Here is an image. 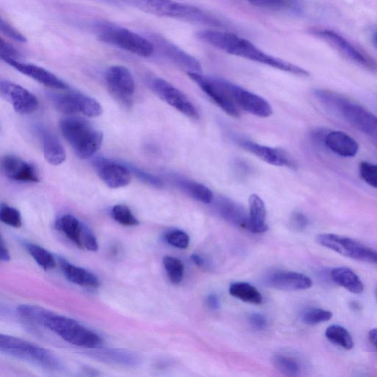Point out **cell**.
Returning a JSON list of instances; mask_svg holds the SVG:
<instances>
[{
    "mask_svg": "<svg viewBox=\"0 0 377 377\" xmlns=\"http://www.w3.org/2000/svg\"><path fill=\"white\" fill-rule=\"evenodd\" d=\"M95 355L102 360L122 364L124 366H135L139 361V358L134 355L121 350H103L95 353Z\"/></svg>",
    "mask_w": 377,
    "mask_h": 377,
    "instance_id": "33",
    "label": "cell"
},
{
    "mask_svg": "<svg viewBox=\"0 0 377 377\" xmlns=\"http://www.w3.org/2000/svg\"><path fill=\"white\" fill-rule=\"evenodd\" d=\"M25 249L38 266L45 270L53 269L56 266L54 256L43 247L33 243H26Z\"/></svg>",
    "mask_w": 377,
    "mask_h": 377,
    "instance_id": "32",
    "label": "cell"
},
{
    "mask_svg": "<svg viewBox=\"0 0 377 377\" xmlns=\"http://www.w3.org/2000/svg\"><path fill=\"white\" fill-rule=\"evenodd\" d=\"M333 314L331 311L321 308H311L305 311L302 321L307 325H317L332 319Z\"/></svg>",
    "mask_w": 377,
    "mask_h": 377,
    "instance_id": "38",
    "label": "cell"
},
{
    "mask_svg": "<svg viewBox=\"0 0 377 377\" xmlns=\"http://www.w3.org/2000/svg\"><path fill=\"white\" fill-rule=\"evenodd\" d=\"M0 57L2 60L6 59L19 60L20 54L15 47L6 42L2 38L0 40Z\"/></svg>",
    "mask_w": 377,
    "mask_h": 377,
    "instance_id": "45",
    "label": "cell"
},
{
    "mask_svg": "<svg viewBox=\"0 0 377 377\" xmlns=\"http://www.w3.org/2000/svg\"><path fill=\"white\" fill-rule=\"evenodd\" d=\"M359 171L360 177L366 183L372 187L377 188V164L362 162Z\"/></svg>",
    "mask_w": 377,
    "mask_h": 377,
    "instance_id": "41",
    "label": "cell"
},
{
    "mask_svg": "<svg viewBox=\"0 0 377 377\" xmlns=\"http://www.w3.org/2000/svg\"><path fill=\"white\" fill-rule=\"evenodd\" d=\"M164 239L169 245L180 249H187L190 241L187 233L180 230H173L167 232Z\"/></svg>",
    "mask_w": 377,
    "mask_h": 377,
    "instance_id": "40",
    "label": "cell"
},
{
    "mask_svg": "<svg viewBox=\"0 0 377 377\" xmlns=\"http://www.w3.org/2000/svg\"><path fill=\"white\" fill-rule=\"evenodd\" d=\"M43 326L72 345L87 348H100L102 338L77 321L48 311Z\"/></svg>",
    "mask_w": 377,
    "mask_h": 377,
    "instance_id": "6",
    "label": "cell"
},
{
    "mask_svg": "<svg viewBox=\"0 0 377 377\" xmlns=\"http://www.w3.org/2000/svg\"><path fill=\"white\" fill-rule=\"evenodd\" d=\"M56 228L79 249L93 252L98 250V243L93 231L75 216H61L56 221Z\"/></svg>",
    "mask_w": 377,
    "mask_h": 377,
    "instance_id": "12",
    "label": "cell"
},
{
    "mask_svg": "<svg viewBox=\"0 0 377 377\" xmlns=\"http://www.w3.org/2000/svg\"><path fill=\"white\" fill-rule=\"evenodd\" d=\"M206 305L211 309L216 310L220 308V302L218 297L216 295H210L206 298Z\"/></svg>",
    "mask_w": 377,
    "mask_h": 377,
    "instance_id": "49",
    "label": "cell"
},
{
    "mask_svg": "<svg viewBox=\"0 0 377 377\" xmlns=\"http://www.w3.org/2000/svg\"><path fill=\"white\" fill-rule=\"evenodd\" d=\"M10 66L22 74L31 77L45 86L58 90H67L69 86L54 73L38 67L37 65L23 63L20 60L6 59L3 60Z\"/></svg>",
    "mask_w": 377,
    "mask_h": 377,
    "instance_id": "19",
    "label": "cell"
},
{
    "mask_svg": "<svg viewBox=\"0 0 377 377\" xmlns=\"http://www.w3.org/2000/svg\"><path fill=\"white\" fill-rule=\"evenodd\" d=\"M229 293L240 300L254 305H260L263 302V297L253 285L245 282L232 284L229 288Z\"/></svg>",
    "mask_w": 377,
    "mask_h": 377,
    "instance_id": "30",
    "label": "cell"
},
{
    "mask_svg": "<svg viewBox=\"0 0 377 377\" xmlns=\"http://www.w3.org/2000/svg\"><path fill=\"white\" fill-rule=\"evenodd\" d=\"M249 230L254 233H263L268 230L267 212L264 201L257 194L249 198Z\"/></svg>",
    "mask_w": 377,
    "mask_h": 377,
    "instance_id": "29",
    "label": "cell"
},
{
    "mask_svg": "<svg viewBox=\"0 0 377 377\" xmlns=\"http://www.w3.org/2000/svg\"><path fill=\"white\" fill-rule=\"evenodd\" d=\"M95 167L100 178L111 189L125 187L131 183V173L122 164L100 159L95 162Z\"/></svg>",
    "mask_w": 377,
    "mask_h": 377,
    "instance_id": "18",
    "label": "cell"
},
{
    "mask_svg": "<svg viewBox=\"0 0 377 377\" xmlns=\"http://www.w3.org/2000/svg\"><path fill=\"white\" fill-rule=\"evenodd\" d=\"M2 170L6 177L22 182H38L36 167L15 155H5L1 162Z\"/></svg>",
    "mask_w": 377,
    "mask_h": 377,
    "instance_id": "21",
    "label": "cell"
},
{
    "mask_svg": "<svg viewBox=\"0 0 377 377\" xmlns=\"http://www.w3.org/2000/svg\"><path fill=\"white\" fill-rule=\"evenodd\" d=\"M61 131L77 157L86 160L101 148L103 134L86 121L68 116L61 121Z\"/></svg>",
    "mask_w": 377,
    "mask_h": 377,
    "instance_id": "5",
    "label": "cell"
},
{
    "mask_svg": "<svg viewBox=\"0 0 377 377\" xmlns=\"http://www.w3.org/2000/svg\"><path fill=\"white\" fill-rule=\"evenodd\" d=\"M215 206L220 215L228 222L249 229V215L246 214L242 206L226 198L218 199Z\"/></svg>",
    "mask_w": 377,
    "mask_h": 377,
    "instance_id": "25",
    "label": "cell"
},
{
    "mask_svg": "<svg viewBox=\"0 0 377 377\" xmlns=\"http://www.w3.org/2000/svg\"><path fill=\"white\" fill-rule=\"evenodd\" d=\"M163 265L169 279L173 284H179L183 279L185 267L180 259L165 256L163 259Z\"/></svg>",
    "mask_w": 377,
    "mask_h": 377,
    "instance_id": "35",
    "label": "cell"
},
{
    "mask_svg": "<svg viewBox=\"0 0 377 377\" xmlns=\"http://www.w3.org/2000/svg\"><path fill=\"white\" fill-rule=\"evenodd\" d=\"M331 279L337 285L350 293L360 294L364 291V284L352 269L346 267L334 268L330 272Z\"/></svg>",
    "mask_w": 377,
    "mask_h": 377,
    "instance_id": "28",
    "label": "cell"
},
{
    "mask_svg": "<svg viewBox=\"0 0 377 377\" xmlns=\"http://www.w3.org/2000/svg\"><path fill=\"white\" fill-rule=\"evenodd\" d=\"M50 99L56 109L65 114L81 113L89 118H98L102 113L99 102L79 93L52 95Z\"/></svg>",
    "mask_w": 377,
    "mask_h": 377,
    "instance_id": "10",
    "label": "cell"
},
{
    "mask_svg": "<svg viewBox=\"0 0 377 377\" xmlns=\"http://www.w3.org/2000/svg\"><path fill=\"white\" fill-rule=\"evenodd\" d=\"M190 79L225 113L238 118L239 109L224 87L222 79L203 75L202 73L187 72Z\"/></svg>",
    "mask_w": 377,
    "mask_h": 377,
    "instance_id": "9",
    "label": "cell"
},
{
    "mask_svg": "<svg viewBox=\"0 0 377 377\" xmlns=\"http://www.w3.org/2000/svg\"><path fill=\"white\" fill-rule=\"evenodd\" d=\"M48 311L42 307L32 305H21L17 308V313L22 318L40 325L43 324Z\"/></svg>",
    "mask_w": 377,
    "mask_h": 377,
    "instance_id": "37",
    "label": "cell"
},
{
    "mask_svg": "<svg viewBox=\"0 0 377 377\" xmlns=\"http://www.w3.org/2000/svg\"><path fill=\"white\" fill-rule=\"evenodd\" d=\"M197 36L200 41L222 50L226 54L265 64L272 68L297 76L306 77L310 75L307 70L288 61L265 53L250 41L235 33L215 30H205L199 31Z\"/></svg>",
    "mask_w": 377,
    "mask_h": 377,
    "instance_id": "1",
    "label": "cell"
},
{
    "mask_svg": "<svg viewBox=\"0 0 377 377\" xmlns=\"http://www.w3.org/2000/svg\"><path fill=\"white\" fill-rule=\"evenodd\" d=\"M272 367L279 373L288 376H296L301 372V367L298 361L289 356L275 355L271 357Z\"/></svg>",
    "mask_w": 377,
    "mask_h": 377,
    "instance_id": "34",
    "label": "cell"
},
{
    "mask_svg": "<svg viewBox=\"0 0 377 377\" xmlns=\"http://www.w3.org/2000/svg\"><path fill=\"white\" fill-rule=\"evenodd\" d=\"M150 40L155 47H157L161 53L178 68L187 72L202 73V66L199 61L186 53L167 38L157 34H151Z\"/></svg>",
    "mask_w": 377,
    "mask_h": 377,
    "instance_id": "15",
    "label": "cell"
},
{
    "mask_svg": "<svg viewBox=\"0 0 377 377\" xmlns=\"http://www.w3.org/2000/svg\"><path fill=\"white\" fill-rule=\"evenodd\" d=\"M311 33L326 41L343 56L371 71H377V63L364 52L351 44L342 36L330 30H314Z\"/></svg>",
    "mask_w": 377,
    "mask_h": 377,
    "instance_id": "13",
    "label": "cell"
},
{
    "mask_svg": "<svg viewBox=\"0 0 377 377\" xmlns=\"http://www.w3.org/2000/svg\"><path fill=\"white\" fill-rule=\"evenodd\" d=\"M93 29L100 41L128 53L144 58L154 53L155 46L148 38L118 24L99 21L94 24Z\"/></svg>",
    "mask_w": 377,
    "mask_h": 377,
    "instance_id": "4",
    "label": "cell"
},
{
    "mask_svg": "<svg viewBox=\"0 0 377 377\" xmlns=\"http://www.w3.org/2000/svg\"><path fill=\"white\" fill-rule=\"evenodd\" d=\"M269 284L278 290L296 291L310 288L313 282L300 272H279L270 277Z\"/></svg>",
    "mask_w": 377,
    "mask_h": 377,
    "instance_id": "22",
    "label": "cell"
},
{
    "mask_svg": "<svg viewBox=\"0 0 377 377\" xmlns=\"http://www.w3.org/2000/svg\"><path fill=\"white\" fill-rule=\"evenodd\" d=\"M0 259L3 262H8L10 260V255L3 237H1V240H0Z\"/></svg>",
    "mask_w": 377,
    "mask_h": 377,
    "instance_id": "48",
    "label": "cell"
},
{
    "mask_svg": "<svg viewBox=\"0 0 377 377\" xmlns=\"http://www.w3.org/2000/svg\"><path fill=\"white\" fill-rule=\"evenodd\" d=\"M45 160L50 164L59 166L66 160V152L58 137L47 129L40 130Z\"/></svg>",
    "mask_w": 377,
    "mask_h": 377,
    "instance_id": "26",
    "label": "cell"
},
{
    "mask_svg": "<svg viewBox=\"0 0 377 377\" xmlns=\"http://www.w3.org/2000/svg\"><path fill=\"white\" fill-rule=\"evenodd\" d=\"M174 181L178 188L197 201L209 204L214 200V194L212 190L199 183V182L180 176L175 177Z\"/></svg>",
    "mask_w": 377,
    "mask_h": 377,
    "instance_id": "27",
    "label": "cell"
},
{
    "mask_svg": "<svg viewBox=\"0 0 377 377\" xmlns=\"http://www.w3.org/2000/svg\"><path fill=\"white\" fill-rule=\"evenodd\" d=\"M192 261L198 266L202 267L204 265L203 259L198 254H193L191 256Z\"/></svg>",
    "mask_w": 377,
    "mask_h": 377,
    "instance_id": "51",
    "label": "cell"
},
{
    "mask_svg": "<svg viewBox=\"0 0 377 377\" xmlns=\"http://www.w3.org/2000/svg\"><path fill=\"white\" fill-rule=\"evenodd\" d=\"M238 143L242 148L270 164L278 167H295L289 155L281 150L259 145L245 139L239 140Z\"/></svg>",
    "mask_w": 377,
    "mask_h": 377,
    "instance_id": "20",
    "label": "cell"
},
{
    "mask_svg": "<svg viewBox=\"0 0 377 377\" xmlns=\"http://www.w3.org/2000/svg\"><path fill=\"white\" fill-rule=\"evenodd\" d=\"M149 85L153 92L168 105L192 120L199 119V112L188 98L176 86L160 77H153Z\"/></svg>",
    "mask_w": 377,
    "mask_h": 377,
    "instance_id": "11",
    "label": "cell"
},
{
    "mask_svg": "<svg viewBox=\"0 0 377 377\" xmlns=\"http://www.w3.org/2000/svg\"><path fill=\"white\" fill-rule=\"evenodd\" d=\"M121 1L157 17L178 19L215 27L221 24L217 19L207 14L201 8L176 0H121Z\"/></svg>",
    "mask_w": 377,
    "mask_h": 377,
    "instance_id": "3",
    "label": "cell"
},
{
    "mask_svg": "<svg viewBox=\"0 0 377 377\" xmlns=\"http://www.w3.org/2000/svg\"><path fill=\"white\" fill-rule=\"evenodd\" d=\"M0 95L20 114H31L38 108V100L30 91L6 80L0 81Z\"/></svg>",
    "mask_w": 377,
    "mask_h": 377,
    "instance_id": "17",
    "label": "cell"
},
{
    "mask_svg": "<svg viewBox=\"0 0 377 377\" xmlns=\"http://www.w3.org/2000/svg\"><path fill=\"white\" fill-rule=\"evenodd\" d=\"M249 2L259 8L280 10L289 5L285 0H249Z\"/></svg>",
    "mask_w": 377,
    "mask_h": 377,
    "instance_id": "44",
    "label": "cell"
},
{
    "mask_svg": "<svg viewBox=\"0 0 377 377\" xmlns=\"http://www.w3.org/2000/svg\"><path fill=\"white\" fill-rule=\"evenodd\" d=\"M0 31L2 33L6 36L10 40H14L19 43H26L28 42L27 38L21 33L14 26L11 25L8 21L3 18L0 20Z\"/></svg>",
    "mask_w": 377,
    "mask_h": 377,
    "instance_id": "42",
    "label": "cell"
},
{
    "mask_svg": "<svg viewBox=\"0 0 377 377\" xmlns=\"http://www.w3.org/2000/svg\"><path fill=\"white\" fill-rule=\"evenodd\" d=\"M316 98L363 134L377 139V116L355 102L327 89H316Z\"/></svg>",
    "mask_w": 377,
    "mask_h": 377,
    "instance_id": "2",
    "label": "cell"
},
{
    "mask_svg": "<svg viewBox=\"0 0 377 377\" xmlns=\"http://www.w3.org/2000/svg\"><path fill=\"white\" fill-rule=\"evenodd\" d=\"M316 241L324 248L344 256L377 266V251L352 238L324 233L317 236Z\"/></svg>",
    "mask_w": 377,
    "mask_h": 377,
    "instance_id": "8",
    "label": "cell"
},
{
    "mask_svg": "<svg viewBox=\"0 0 377 377\" xmlns=\"http://www.w3.org/2000/svg\"><path fill=\"white\" fill-rule=\"evenodd\" d=\"M369 339L371 344L377 350V328L372 329L369 331Z\"/></svg>",
    "mask_w": 377,
    "mask_h": 377,
    "instance_id": "50",
    "label": "cell"
},
{
    "mask_svg": "<svg viewBox=\"0 0 377 377\" xmlns=\"http://www.w3.org/2000/svg\"><path fill=\"white\" fill-rule=\"evenodd\" d=\"M0 351L47 370L56 371L61 367L59 359L48 350L15 337L0 335Z\"/></svg>",
    "mask_w": 377,
    "mask_h": 377,
    "instance_id": "7",
    "label": "cell"
},
{
    "mask_svg": "<svg viewBox=\"0 0 377 377\" xmlns=\"http://www.w3.org/2000/svg\"><path fill=\"white\" fill-rule=\"evenodd\" d=\"M0 220L11 227L20 228L22 225L20 213L15 208L4 203L0 207Z\"/></svg>",
    "mask_w": 377,
    "mask_h": 377,
    "instance_id": "39",
    "label": "cell"
},
{
    "mask_svg": "<svg viewBox=\"0 0 377 377\" xmlns=\"http://www.w3.org/2000/svg\"><path fill=\"white\" fill-rule=\"evenodd\" d=\"M63 274L71 282L82 287L96 288L99 287L98 278L90 271L69 263L63 258L59 259Z\"/></svg>",
    "mask_w": 377,
    "mask_h": 377,
    "instance_id": "24",
    "label": "cell"
},
{
    "mask_svg": "<svg viewBox=\"0 0 377 377\" xmlns=\"http://www.w3.org/2000/svg\"><path fill=\"white\" fill-rule=\"evenodd\" d=\"M309 224L307 217L301 213H294L291 218V227L298 231H304Z\"/></svg>",
    "mask_w": 377,
    "mask_h": 377,
    "instance_id": "46",
    "label": "cell"
},
{
    "mask_svg": "<svg viewBox=\"0 0 377 377\" xmlns=\"http://www.w3.org/2000/svg\"><path fill=\"white\" fill-rule=\"evenodd\" d=\"M222 83L238 107L263 118L272 114L270 104L263 98L228 81L222 79Z\"/></svg>",
    "mask_w": 377,
    "mask_h": 377,
    "instance_id": "14",
    "label": "cell"
},
{
    "mask_svg": "<svg viewBox=\"0 0 377 377\" xmlns=\"http://www.w3.org/2000/svg\"><path fill=\"white\" fill-rule=\"evenodd\" d=\"M371 42L374 47L377 49V29L372 33Z\"/></svg>",
    "mask_w": 377,
    "mask_h": 377,
    "instance_id": "52",
    "label": "cell"
},
{
    "mask_svg": "<svg viewBox=\"0 0 377 377\" xmlns=\"http://www.w3.org/2000/svg\"><path fill=\"white\" fill-rule=\"evenodd\" d=\"M249 323L251 326L257 330H263L267 327V320L261 314H252L249 318Z\"/></svg>",
    "mask_w": 377,
    "mask_h": 377,
    "instance_id": "47",
    "label": "cell"
},
{
    "mask_svg": "<svg viewBox=\"0 0 377 377\" xmlns=\"http://www.w3.org/2000/svg\"><path fill=\"white\" fill-rule=\"evenodd\" d=\"M325 335L332 344L346 350L354 348L355 344L352 334L340 325H332L327 329Z\"/></svg>",
    "mask_w": 377,
    "mask_h": 377,
    "instance_id": "31",
    "label": "cell"
},
{
    "mask_svg": "<svg viewBox=\"0 0 377 377\" xmlns=\"http://www.w3.org/2000/svg\"><path fill=\"white\" fill-rule=\"evenodd\" d=\"M376 298H377V290H376Z\"/></svg>",
    "mask_w": 377,
    "mask_h": 377,
    "instance_id": "55",
    "label": "cell"
},
{
    "mask_svg": "<svg viewBox=\"0 0 377 377\" xmlns=\"http://www.w3.org/2000/svg\"><path fill=\"white\" fill-rule=\"evenodd\" d=\"M286 2H287L289 5L292 6L295 4L296 0H285Z\"/></svg>",
    "mask_w": 377,
    "mask_h": 377,
    "instance_id": "53",
    "label": "cell"
},
{
    "mask_svg": "<svg viewBox=\"0 0 377 377\" xmlns=\"http://www.w3.org/2000/svg\"><path fill=\"white\" fill-rule=\"evenodd\" d=\"M323 141L327 148L342 157H355L359 151L357 141L343 132H329L325 136Z\"/></svg>",
    "mask_w": 377,
    "mask_h": 377,
    "instance_id": "23",
    "label": "cell"
},
{
    "mask_svg": "<svg viewBox=\"0 0 377 377\" xmlns=\"http://www.w3.org/2000/svg\"><path fill=\"white\" fill-rule=\"evenodd\" d=\"M105 80L112 95L123 103H132V98L135 93L134 77L126 68L115 65L106 72Z\"/></svg>",
    "mask_w": 377,
    "mask_h": 377,
    "instance_id": "16",
    "label": "cell"
},
{
    "mask_svg": "<svg viewBox=\"0 0 377 377\" xmlns=\"http://www.w3.org/2000/svg\"><path fill=\"white\" fill-rule=\"evenodd\" d=\"M104 1L109 2V3H114L116 0H104Z\"/></svg>",
    "mask_w": 377,
    "mask_h": 377,
    "instance_id": "54",
    "label": "cell"
},
{
    "mask_svg": "<svg viewBox=\"0 0 377 377\" xmlns=\"http://www.w3.org/2000/svg\"><path fill=\"white\" fill-rule=\"evenodd\" d=\"M130 169H131L134 175L140 180L144 182V183L155 188H161L163 187V182L158 177L140 170V169L135 167H131Z\"/></svg>",
    "mask_w": 377,
    "mask_h": 377,
    "instance_id": "43",
    "label": "cell"
},
{
    "mask_svg": "<svg viewBox=\"0 0 377 377\" xmlns=\"http://www.w3.org/2000/svg\"><path fill=\"white\" fill-rule=\"evenodd\" d=\"M111 215L116 222L125 226H135L139 224L132 210L125 205L114 206L111 210Z\"/></svg>",
    "mask_w": 377,
    "mask_h": 377,
    "instance_id": "36",
    "label": "cell"
}]
</instances>
